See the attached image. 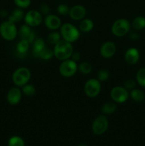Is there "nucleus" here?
Returning <instances> with one entry per match:
<instances>
[{"instance_id": "f257e3e1", "label": "nucleus", "mask_w": 145, "mask_h": 146, "mask_svg": "<svg viewBox=\"0 0 145 146\" xmlns=\"http://www.w3.org/2000/svg\"><path fill=\"white\" fill-rule=\"evenodd\" d=\"M72 53H73V47L72 44L63 38L58 44L54 46V56L60 61H64L71 58Z\"/></svg>"}, {"instance_id": "f03ea898", "label": "nucleus", "mask_w": 145, "mask_h": 146, "mask_svg": "<svg viewBox=\"0 0 145 146\" xmlns=\"http://www.w3.org/2000/svg\"><path fill=\"white\" fill-rule=\"evenodd\" d=\"M61 35L63 39L70 43H73L78 41L80 36V30L73 24L71 23H65L61 27Z\"/></svg>"}, {"instance_id": "7ed1b4c3", "label": "nucleus", "mask_w": 145, "mask_h": 146, "mask_svg": "<svg viewBox=\"0 0 145 146\" xmlns=\"http://www.w3.org/2000/svg\"><path fill=\"white\" fill-rule=\"evenodd\" d=\"M31 76V73L26 67H20L16 69L12 74L13 83L17 87H22L28 84Z\"/></svg>"}, {"instance_id": "20e7f679", "label": "nucleus", "mask_w": 145, "mask_h": 146, "mask_svg": "<svg viewBox=\"0 0 145 146\" xmlns=\"http://www.w3.org/2000/svg\"><path fill=\"white\" fill-rule=\"evenodd\" d=\"M17 34L18 30L14 23L7 20L0 24V35L6 41H11L14 40L16 37Z\"/></svg>"}, {"instance_id": "39448f33", "label": "nucleus", "mask_w": 145, "mask_h": 146, "mask_svg": "<svg viewBox=\"0 0 145 146\" xmlns=\"http://www.w3.org/2000/svg\"><path fill=\"white\" fill-rule=\"evenodd\" d=\"M78 70L77 62L71 58L62 61L59 66V72L62 76L65 78H70L76 74Z\"/></svg>"}, {"instance_id": "423d86ee", "label": "nucleus", "mask_w": 145, "mask_h": 146, "mask_svg": "<svg viewBox=\"0 0 145 146\" xmlns=\"http://www.w3.org/2000/svg\"><path fill=\"white\" fill-rule=\"evenodd\" d=\"M131 24L126 19H119L113 23L112 26V32L115 36L122 37L129 32Z\"/></svg>"}, {"instance_id": "0eeeda50", "label": "nucleus", "mask_w": 145, "mask_h": 146, "mask_svg": "<svg viewBox=\"0 0 145 146\" xmlns=\"http://www.w3.org/2000/svg\"><path fill=\"white\" fill-rule=\"evenodd\" d=\"M101 91L100 81L97 78H90L88 80L84 86V92L89 98H95Z\"/></svg>"}, {"instance_id": "6e6552de", "label": "nucleus", "mask_w": 145, "mask_h": 146, "mask_svg": "<svg viewBox=\"0 0 145 146\" xmlns=\"http://www.w3.org/2000/svg\"><path fill=\"white\" fill-rule=\"evenodd\" d=\"M109 122L105 115H100L93 121L92 124V132L98 135L105 133L108 129Z\"/></svg>"}, {"instance_id": "1a4fd4ad", "label": "nucleus", "mask_w": 145, "mask_h": 146, "mask_svg": "<svg viewBox=\"0 0 145 146\" xmlns=\"http://www.w3.org/2000/svg\"><path fill=\"white\" fill-rule=\"evenodd\" d=\"M110 97L117 104H124L129 97V92L125 87L115 86L110 91Z\"/></svg>"}, {"instance_id": "9d476101", "label": "nucleus", "mask_w": 145, "mask_h": 146, "mask_svg": "<svg viewBox=\"0 0 145 146\" xmlns=\"http://www.w3.org/2000/svg\"><path fill=\"white\" fill-rule=\"evenodd\" d=\"M25 24L31 27H36L43 21L42 14L37 10H30L24 16Z\"/></svg>"}, {"instance_id": "9b49d317", "label": "nucleus", "mask_w": 145, "mask_h": 146, "mask_svg": "<svg viewBox=\"0 0 145 146\" xmlns=\"http://www.w3.org/2000/svg\"><path fill=\"white\" fill-rule=\"evenodd\" d=\"M22 91L18 87H12L9 90L7 95V100L10 105L15 106L19 104L22 98Z\"/></svg>"}, {"instance_id": "f8f14e48", "label": "nucleus", "mask_w": 145, "mask_h": 146, "mask_svg": "<svg viewBox=\"0 0 145 146\" xmlns=\"http://www.w3.org/2000/svg\"><path fill=\"white\" fill-rule=\"evenodd\" d=\"M100 55L105 58H110L116 53V46L112 41H105L100 48Z\"/></svg>"}, {"instance_id": "ddd939ff", "label": "nucleus", "mask_w": 145, "mask_h": 146, "mask_svg": "<svg viewBox=\"0 0 145 146\" xmlns=\"http://www.w3.org/2000/svg\"><path fill=\"white\" fill-rule=\"evenodd\" d=\"M44 24L47 29L51 31H55L61 28V19L55 14H48L44 19Z\"/></svg>"}, {"instance_id": "4468645a", "label": "nucleus", "mask_w": 145, "mask_h": 146, "mask_svg": "<svg viewBox=\"0 0 145 146\" xmlns=\"http://www.w3.org/2000/svg\"><path fill=\"white\" fill-rule=\"evenodd\" d=\"M86 15V9L85 7L80 4L73 6L70 9L69 16L71 19L74 21H81Z\"/></svg>"}, {"instance_id": "2eb2a0df", "label": "nucleus", "mask_w": 145, "mask_h": 146, "mask_svg": "<svg viewBox=\"0 0 145 146\" xmlns=\"http://www.w3.org/2000/svg\"><path fill=\"white\" fill-rule=\"evenodd\" d=\"M19 36L21 39L26 40L28 41L30 44L33 43L34 39L36 38V35L34 31L31 29V27L28 26L27 24H23L19 29Z\"/></svg>"}, {"instance_id": "dca6fc26", "label": "nucleus", "mask_w": 145, "mask_h": 146, "mask_svg": "<svg viewBox=\"0 0 145 146\" xmlns=\"http://www.w3.org/2000/svg\"><path fill=\"white\" fill-rule=\"evenodd\" d=\"M139 57H140L139 51H138L137 48H134V47L128 48L125 54V61L130 65L136 64L139 61Z\"/></svg>"}, {"instance_id": "f3484780", "label": "nucleus", "mask_w": 145, "mask_h": 146, "mask_svg": "<svg viewBox=\"0 0 145 146\" xmlns=\"http://www.w3.org/2000/svg\"><path fill=\"white\" fill-rule=\"evenodd\" d=\"M30 44L26 40L21 39V41L16 46V54L17 56L24 57L27 54L28 49H29Z\"/></svg>"}, {"instance_id": "a211bd4d", "label": "nucleus", "mask_w": 145, "mask_h": 146, "mask_svg": "<svg viewBox=\"0 0 145 146\" xmlns=\"http://www.w3.org/2000/svg\"><path fill=\"white\" fill-rule=\"evenodd\" d=\"M32 53L34 54V57L38 58V54H39L40 51L44 47H45V44L44 40L42 38H36L34 41H33L32 44Z\"/></svg>"}, {"instance_id": "6ab92c4d", "label": "nucleus", "mask_w": 145, "mask_h": 146, "mask_svg": "<svg viewBox=\"0 0 145 146\" xmlns=\"http://www.w3.org/2000/svg\"><path fill=\"white\" fill-rule=\"evenodd\" d=\"M24 16H25V14H24L22 9L18 7L11 12L9 17H8V20L11 22L16 24V23L21 21L24 18Z\"/></svg>"}, {"instance_id": "aec40b11", "label": "nucleus", "mask_w": 145, "mask_h": 146, "mask_svg": "<svg viewBox=\"0 0 145 146\" xmlns=\"http://www.w3.org/2000/svg\"><path fill=\"white\" fill-rule=\"evenodd\" d=\"M94 27V23L92 20L90 19H85L81 20L79 24V29L82 32L88 33L92 30Z\"/></svg>"}, {"instance_id": "412c9836", "label": "nucleus", "mask_w": 145, "mask_h": 146, "mask_svg": "<svg viewBox=\"0 0 145 146\" xmlns=\"http://www.w3.org/2000/svg\"><path fill=\"white\" fill-rule=\"evenodd\" d=\"M129 96L132 98L133 101L135 102H142L144 99V93L142 90L138 89V88H134L129 93Z\"/></svg>"}, {"instance_id": "4be33fe9", "label": "nucleus", "mask_w": 145, "mask_h": 146, "mask_svg": "<svg viewBox=\"0 0 145 146\" xmlns=\"http://www.w3.org/2000/svg\"><path fill=\"white\" fill-rule=\"evenodd\" d=\"M54 56L53 50L48 48L47 46L42 48L38 54V58H41L42 60H49Z\"/></svg>"}, {"instance_id": "5701e85b", "label": "nucleus", "mask_w": 145, "mask_h": 146, "mask_svg": "<svg viewBox=\"0 0 145 146\" xmlns=\"http://www.w3.org/2000/svg\"><path fill=\"white\" fill-rule=\"evenodd\" d=\"M62 37H61V33L58 32V31H52L51 33H50L47 36V42L48 44H51V45L55 46V44H58L61 39H62Z\"/></svg>"}, {"instance_id": "b1692460", "label": "nucleus", "mask_w": 145, "mask_h": 146, "mask_svg": "<svg viewBox=\"0 0 145 146\" xmlns=\"http://www.w3.org/2000/svg\"><path fill=\"white\" fill-rule=\"evenodd\" d=\"M132 26L134 29L137 30V31L144 29H145V18L144 17H141V16L136 17L132 21Z\"/></svg>"}, {"instance_id": "393cba45", "label": "nucleus", "mask_w": 145, "mask_h": 146, "mask_svg": "<svg viewBox=\"0 0 145 146\" xmlns=\"http://www.w3.org/2000/svg\"><path fill=\"white\" fill-rule=\"evenodd\" d=\"M117 109V106L114 102L105 103L102 107V112L104 115H110L114 113Z\"/></svg>"}, {"instance_id": "a878e982", "label": "nucleus", "mask_w": 145, "mask_h": 146, "mask_svg": "<svg viewBox=\"0 0 145 146\" xmlns=\"http://www.w3.org/2000/svg\"><path fill=\"white\" fill-rule=\"evenodd\" d=\"M8 146H25V143L22 138L18 135H14L9 139Z\"/></svg>"}, {"instance_id": "bb28decb", "label": "nucleus", "mask_w": 145, "mask_h": 146, "mask_svg": "<svg viewBox=\"0 0 145 146\" xmlns=\"http://www.w3.org/2000/svg\"><path fill=\"white\" fill-rule=\"evenodd\" d=\"M136 80L139 86L145 88V68H141L136 74Z\"/></svg>"}, {"instance_id": "cd10ccee", "label": "nucleus", "mask_w": 145, "mask_h": 146, "mask_svg": "<svg viewBox=\"0 0 145 146\" xmlns=\"http://www.w3.org/2000/svg\"><path fill=\"white\" fill-rule=\"evenodd\" d=\"M78 70H79V71L81 74H85V75H88L90 73H91L92 68V66H91V64H90V63L84 61V62L80 63V64L78 65Z\"/></svg>"}, {"instance_id": "c85d7f7f", "label": "nucleus", "mask_w": 145, "mask_h": 146, "mask_svg": "<svg viewBox=\"0 0 145 146\" xmlns=\"http://www.w3.org/2000/svg\"><path fill=\"white\" fill-rule=\"evenodd\" d=\"M21 91H22V94L26 96H33L36 94V88L34 86L31 84H26L24 86H22Z\"/></svg>"}, {"instance_id": "c756f323", "label": "nucleus", "mask_w": 145, "mask_h": 146, "mask_svg": "<svg viewBox=\"0 0 145 146\" xmlns=\"http://www.w3.org/2000/svg\"><path fill=\"white\" fill-rule=\"evenodd\" d=\"M109 77V72L108 70L105 68H102L100 70L98 73V78L97 79L100 81V82H104L107 81Z\"/></svg>"}, {"instance_id": "7c9ffc66", "label": "nucleus", "mask_w": 145, "mask_h": 146, "mask_svg": "<svg viewBox=\"0 0 145 146\" xmlns=\"http://www.w3.org/2000/svg\"><path fill=\"white\" fill-rule=\"evenodd\" d=\"M57 11H58V14L60 15L66 16L67 14H69L70 9L66 4H61L58 6V7H57Z\"/></svg>"}, {"instance_id": "2f4dec72", "label": "nucleus", "mask_w": 145, "mask_h": 146, "mask_svg": "<svg viewBox=\"0 0 145 146\" xmlns=\"http://www.w3.org/2000/svg\"><path fill=\"white\" fill-rule=\"evenodd\" d=\"M14 4L21 9H26L31 4V0H14Z\"/></svg>"}, {"instance_id": "473e14b6", "label": "nucleus", "mask_w": 145, "mask_h": 146, "mask_svg": "<svg viewBox=\"0 0 145 146\" xmlns=\"http://www.w3.org/2000/svg\"><path fill=\"white\" fill-rule=\"evenodd\" d=\"M136 85V82H135L134 80L133 79H129L127 80L125 83V88H126L128 91H132V89H134Z\"/></svg>"}, {"instance_id": "72a5a7b5", "label": "nucleus", "mask_w": 145, "mask_h": 146, "mask_svg": "<svg viewBox=\"0 0 145 146\" xmlns=\"http://www.w3.org/2000/svg\"><path fill=\"white\" fill-rule=\"evenodd\" d=\"M49 11H50V9H49V7L48 6V4L43 3V4H41V5H40L39 12L41 13V14L48 15V14H49Z\"/></svg>"}, {"instance_id": "f704fd0d", "label": "nucleus", "mask_w": 145, "mask_h": 146, "mask_svg": "<svg viewBox=\"0 0 145 146\" xmlns=\"http://www.w3.org/2000/svg\"><path fill=\"white\" fill-rule=\"evenodd\" d=\"M71 58L72 60H73L74 61H75V62H78V61L80 60V54L78 52H73L72 56H71Z\"/></svg>"}, {"instance_id": "c9c22d12", "label": "nucleus", "mask_w": 145, "mask_h": 146, "mask_svg": "<svg viewBox=\"0 0 145 146\" xmlns=\"http://www.w3.org/2000/svg\"><path fill=\"white\" fill-rule=\"evenodd\" d=\"M129 37H130L131 39L132 40H137L138 38H139V35L136 32L133 31V32H131L130 34H129Z\"/></svg>"}, {"instance_id": "e433bc0d", "label": "nucleus", "mask_w": 145, "mask_h": 146, "mask_svg": "<svg viewBox=\"0 0 145 146\" xmlns=\"http://www.w3.org/2000/svg\"><path fill=\"white\" fill-rule=\"evenodd\" d=\"M7 15H8V13H7V11L5 9L0 10V17H2V18H4Z\"/></svg>"}, {"instance_id": "4c0bfd02", "label": "nucleus", "mask_w": 145, "mask_h": 146, "mask_svg": "<svg viewBox=\"0 0 145 146\" xmlns=\"http://www.w3.org/2000/svg\"><path fill=\"white\" fill-rule=\"evenodd\" d=\"M78 146H88L87 145H85V144H81V145H79Z\"/></svg>"}]
</instances>
